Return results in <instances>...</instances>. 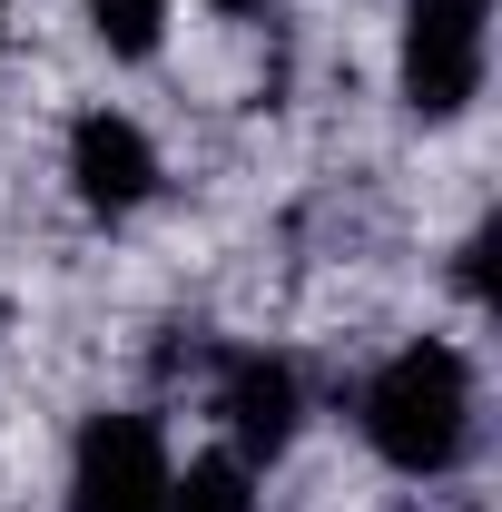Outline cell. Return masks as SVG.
I'll use <instances>...</instances> for the list:
<instances>
[{
	"instance_id": "obj_1",
	"label": "cell",
	"mask_w": 502,
	"mask_h": 512,
	"mask_svg": "<svg viewBox=\"0 0 502 512\" xmlns=\"http://www.w3.org/2000/svg\"><path fill=\"white\" fill-rule=\"evenodd\" d=\"M365 444L394 463V473H453L463 453H473V365H463V345H443V335H414V345H394L365 384Z\"/></svg>"
},
{
	"instance_id": "obj_2",
	"label": "cell",
	"mask_w": 502,
	"mask_h": 512,
	"mask_svg": "<svg viewBox=\"0 0 502 512\" xmlns=\"http://www.w3.org/2000/svg\"><path fill=\"white\" fill-rule=\"evenodd\" d=\"M483 69H493V0H404V109L414 119H463L483 99Z\"/></svg>"
},
{
	"instance_id": "obj_3",
	"label": "cell",
	"mask_w": 502,
	"mask_h": 512,
	"mask_svg": "<svg viewBox=\"0 0 502 512\" xmlns=\"http://www.w3.org/2000/svg\"><path fill=\"white\" fill-rule=\"evenodd\" d=\"M168 434L158 414H89L79 453H69L60 512H168Z\"/></svg>"
},
{
	"instance_id": "obj_4",
	"label": "cell",
	"mask_w": 502,
	"mask_h": 512,
	"mask_svg": "<svg viewBox=\"0 0 502 512\" xmlns=\"http://www.w3.org/2000/svg\"><path fill=\"white\" fill-rule=\"evenodd\" d=\"M69 188L89 217H138L148 197H158V148H148V128L119 119V109H89V119L69 128Z\"/></svg>"
},
{
	"instance_id": "obj_5",
	"label": "cell",
	"mask_w": 502,
	"mask_h": 512,
	"mask_svg": "<svg viewBox=\"0 0 502 512\" xmlns=\"http://www.w3.org/2000/svg\"><path fill=\"white\" fill-rule=\"evenodd\" d=\"M217 424H227V453L237 463H266V453L296 444V365L286 355H217Z\"/></svg>"
},
{
	"instance_id": "obj_6",
	"label": "cell",
	"mask_w": 502,
	"mask_h": 512,
	"mask_svg": "<svg viewBox=\"0 0 502 512\" xmlns=\"http://www.w3.org/2000/svg\"><path fill=\"white\" fill-rule=\"evenodd\" d=\"M168 512H256L247 463L237 453H197L188 473H168Z\"/></svg>"
},
{
	"instance_id": "obj_7",
	"label": "cell",
	"mask_w": 502,
	"mask_h": 512,
	"mask_svg": "<svg viewBox=\"0 0 502 512\" xmlns=\"http://www.w3.org/2000/svg\"><path fill=\"white\" fill-rule=\"evenodd\" d=\"M79 10H89V30H99L119 60H148L158 30H168V0H79Z\"/></svg>"
},
{
	"instance_id": "obj_8",
	"label": "cell",
	"mask_w": 502,
	"mask_h": 512,
	"mask_svg": "<svg viewBox=\"0 0 502 512\" xmlns=\"http://www.w3.org/2000/svg\"><path fill=\"white\" fill-rule=\"evenodd\" d=\"M217 10H256V0H217Z\"/></svg>"
},
{
	"instance_id": "obj_9",
	"label": "cell",
	"mask_w": 502,
	"mask_h": 512,
	"mask_svg": "<svg viewBox=\"0 0 502 512\" xmlns=\"http://www.w3.org/2000/svg\"><path fill=\"white\" fill-rule=\"evenodd\" d=\"M0 10H10V0H0Z\"/></svg>"
}]
</instances>
